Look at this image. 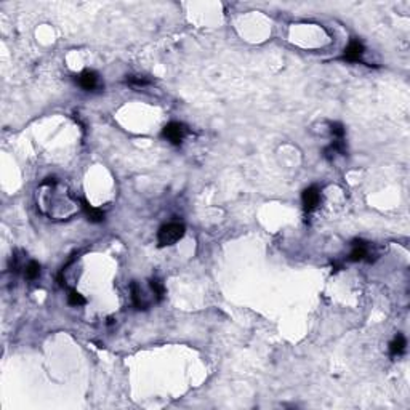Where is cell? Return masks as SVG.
<instances>
[{
    "label": "cell",
    "instance_id": "cell-7",
    "mask_svg": "<svg viewBox=\"0 0 410 410\" xmlns=\"http://www.w3.org/2000/svg\"><path fill=\"white\" fill-rule=\"evenodd\" d=\"M368 256H370V247H368V244L364 242V241H354L353 242V250L350 253V260L351 261H362V260H368ZM370 261V260H368Z\"/></svg>",
    "mask_w": 410,
    "mask_h": 410
},
{
    "label": "cell",
    "instance_id": "cell-9",
    "mask_svg": "<svg viewBox=\"0 0 410 410\" xmlns=\"http://www.w3.org/2000/svg\"><path fill=\"white\" fill-rule=\"evenodd\" d=\"M130 292H131V301H133V306L136 308V310H146L148 304L143 300V293H141V287L138 285V282H131L130 285Z\"/></svg>",
    "mask_w": 410,
    "mask_h": 410
},
{
    "label": "cell",
    "instance_id": "cell-4",
    "mask_svg": "<svg viewBox=\"0 0 410 410\" xmlns=\"http://www.w3.org/2000/svg\"><path fill=\"white\" fill-rule=\"evenodd\" d=\"M321 199H322V194H321V188L319 186H310V188H306L303 191V194H301V202H303L304 212H308V213L314 212L317 207H319Z\"/></svg>",
    "mask_w": 410,
    "mask_h": 410
},
{
    "label": "cell",
    "instance_id": "cell-12",
    "mask_svg": "<svg viewBox=\"0 0 410 410\" xmlns=\"http://www.w3.org/2000/svg\"><path fill=\"white\" fill-rule=\"evenodd\" d=\"M127 85L133 87V88H143L151 85V79L145 77V76H127Z\"/></svg>",
    "mask_w": 410,
    "mask_h": 410
},
{
    "label": "cell",
    "instance_id": "cell-2",
    "mask_svg": "<svg viewBox=\"0 0 410 410\" xmlns=\"http://www.w3.org/2000/svg\"><path fill=\"white\" fill-rule=\"evenodd\" d=\"M184 231H186V228H184V224L180 221H172V223L163 224L157 232L159 247H168V245L177 244L180 239H183Z\"/></svg>",
    "mask_w": 410,
    "mask_h": 410
},
{
    "label": "cell",
    "instance_id": "cell-13",
    "mask_svg": "<svg viewBox=\"0 0 410 410\" xmlns=\"http://www.w3.org/2000/svg\"><path fill=\"white\" fill-rule=\"evenodd\" d=\"M149 287H151V290L154 292V295H156L157 301H160L163 298V295H165V287H163L162 281L157 279V278H152L149 281Z\"/></svg>",
    "mask_w": 410,
    "mask_h": 410
},
{
    "label": "cell",
    "instance_id": "cell-10",
    "mask_svg": "<svg viewBox=\"0 0 410 410\" xmlns=\"http://www.w3.org/2000/svg\"><path fill=\"white\" fill-rule=\"evenodd\" d=\"M405 346H407V341H405L404 335L399 333V335H396L394 340L389 343V354H391L393 357L401 356L405 351Z\"/></svg>",
    "mask_w": 410,
    "mask_h": 410
},
{
    "label": "cell",
    "instance_id": "cell-6",
    "mask_svg": "<svg viewBox=\"0 0 410 410\" xmlns=\"http://www.w3.org/2000/svg\"><path fill=\"white\" fill-rule=\"evenodd\" d=\"M77 84L80 88H84L85 91H93L99 87V76L95 73V71L85 69L77 76Z\"/></svg>",
    "mask_w": 410,
    "mask_h": 410
},
{
    "label": "cell",
    "instance_id": "cell-5",
    "mask_svg": "<svg viewBox=\"0 0 410 410\" xmlns=\"http://www.w3.org/2000/svg\"><path fill=\"white\" fill-rule=\"evenodd\" d=\"M365 53V47L359 39H351L348 47L343 51V59L348 63H357L362 59V55Z\"/></svg>",
    "mask_w": 410,
    "mask_h": 410
},
{
    "label": "cell",
    "instance_id": "cell-15",
    "mask_svg": "<svg viewBox=\"0 0 410 410\" xmlns=\"http://www.w3.org/2000/svg\"><path fill=\"white\" fill-rule=\"evenodd\" d=\"M345 125L340 124V122H333V124H330V133H332V136L333 140H345Z\"/></svg>",
    "mask_w": 410,
    "mask_h": 410
},
{
    "label": "cell",
    "instance_id": "cell-1",
    "mask_svg": "<svg viewBox=\"0 0 410 410\" xmlns=\"http://www.w3.org/2000/svg\"><path fill=\"white\" fill-rule=\"evenodd\" d=\"M37 210L51 221H67L82 209L79 197L63 186L56 178H45L36 191Z\"/></svg>",
    "mask_w": 410,
    "mask_h": 410
},
{
    "label": "cell",
    "instance_id": "cell-3",
    "mask_svg": "<svg viewBox=\"0 0 410 410\" xmlns=\"http://www.w3.org/2000/svg\"><path fill=\"white\" fill-rule=\"evenodd\" d=\"M186 135H188V127L181 124V122H170V124H167L162 130V136L175 146H180Z\"/></svg>",
    "mask_w": 410,
    "mask_h": 410
},
{
    "label": "cell",
    "instance_id": "cell-8",
    "mask_svg": "<svg viewBox=\"0 0 410 410\" xmlns=\"http://www.w3.org/2000/svg\"><path fill=\"white\" fill-rule=\"evenodd\" d=\"M80 203H82V210L85 212L88 221H91V223H101V221H105V212H102V210L91 207V205L85 199H80Z\"/></svg>",
    "mask_w": 410,
    "mask_h": 410
},
{
    "label": "cell",
    "instance_id": "cell-14",
    "mask_svg": "<svg viewBox=\"0 0 410 410\" xmlns=\"http://www.w3.org/2000/svg\"><path fill=\"white\" fill-rule=\"evenodd\" d=\"M67 303H69L71 306H82V304H85L87 301H85V298H84V296H82L77 290L71 289V290H69V295H67Z\"/></svg>",
    "mask_w": 410,
    "mask_h": 410
},
{
    "label": "cell",
    "instance_id": "cell-11",
    "mask_svg": "<svg viewBox=\"0 0 410 410\" xmlns=\"http://www.w3.org/2000/svg\"><path fill=\"white\" fill-rule=\"evenodd\" d=\"M40 272H42V269H40V264L37 261H29L26 266H24V278L27 281H36L40 278Z\"/></svg>",
    "mask_w": 410,
    "mask_h": 410
}]
</instances>
